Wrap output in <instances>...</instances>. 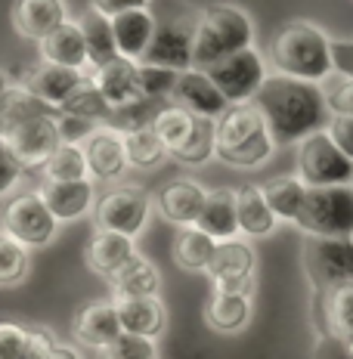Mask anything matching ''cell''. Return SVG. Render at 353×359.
<instances>
[{"instance_id":"cell-1","label":"cell","mask_w":353,"mask_h":359,"mask_svg":"<svg viewBox=\"0 0 353 359\" xmlns=\"http://www.w3.org/2000/svg\"><path fill=\"white\" fill-rule=\"evenodd\" d=\"M251 106L260 111L269 140L276 146H298L310 133L326 130L332 118L326 90L310 81L285 78V74H267Z\"/></svg>"},{"instance_id":"cell-2","label":"cell","mask_w":353,"mask_h":359,"mask_svg":"<svg viewBox=\"0 0 353 359\" xmlns=\"http://www.w3.org/2000/svg\"><path fill=\"white\" fill-rule=\"evenodd\" d=\"M267 62L273 74H285V78L310 81V84H322L332 78V41L313 22H288L273 34L267 50Z\"/></svg>"},{"instance_id":"cell-3","label":"cell","mask_w":353,"mask_h":359,"mask_svg":"<svg viewBox=\"0 0 353 359\" xmlns=\"http://www.w3.org/2000/svg\"><path fill=\"white\" fill-rule=\"evenodd\" d=\"M254 47V25L245 10L229 4H214L195 13L192 28V69L205 72L214 62L227 59L239 50Z\"/></svg>"},{"instance_id":"cell-4","label":"cell","mask_w":353,"mask_h":359,"mask_svg":"<svg viewBox=\"0 0 353 359\" xmlns=\"http://www.w3.org/2000/svg\"><path fill=\"white\" fill-rule=\"evenodd\" d=\"M295 226L304 236L322 238H353V189L350 186H326L307 189Z\"/></svg>"},{"instance_id":"cell-5","label":"cell","mask_w":353,"mask_h":359,"mask_svg":"<svg viewBox=\"0 0 353 359\" xmlns=\"http://www.w3.org/2000/svg\"><path fill=\"white\" fill-rule=\"evenodd\" d=\"M298 180L307 189H326V186H350L353 161L341 152L328 130H317L298 143Z\"/></svg>"},{"instance_id":"cell-6","label":"cell","mask_w":353,"mask_h":359,"mask_svg":"<svg viewBox=\"0 0 353 359\" xmlns=\"http://www.w3.org/2000/svg\"><path fill=\"white\" fill-rule=\"evenodd\" d=\"M59 220L44 205L41 192H16L6 198L0 211V236L25 245V248H41L56 236Z\"/></svg>"},{"instance_id":"cell-7","label":"cell","mask_w":353,"mask_h":359,"mask_svg":"<svg viewBox=\"0 0 353 359\" xmlns=\"http://www.w3.org/2000/svg\"><path fill=\"white\" fill-rule=\"evenodd\" d=\"M300 266L313 291H326L353 282V238L307 236L300 248Z\"/></svg>"},{"instance_id":"cell-8","label":"cell","mask_w":353,"mask_h":359,"mask_svg":"<svg viewBox=\"0 0 353 359\" xmlns=\"http://www.w3.org/2000/svg\"><path fill=\"white\" fill-rule=\"evenodd\" d=\"M152 214V198L142 186H118V189L106 192L93 205V220L96 229L106 233H118L127 238H137L149 223Z\"/></svg>"},{"instance_id":"cell-9","label":"cell","mask_w":353,"mask_h":359,"mask_svg":"<svg viewBox=\"0 0 353 359\" xmlns=\"http://www.w3.org/2000/svg\"><path fill=\"white\" fill-rule=\"evenodd\" d=\"M205 74L214 81V87L220 90V96L229 106H242V102L254 100V93L267 81V59L254 47H248L214 62L211 69H205Z\"/></svg>"},{"instance_id":"cell-10","label":"cell","mask_w":353,"mask_h":359,"mask_svg":"<svg viewBox=\"0 0 353 359\" xmlns=\"http://www.w3.org/2000/svg\"><path fill=\"white\" fill-rule=\"evenodd\" d=\"M192 28L195 16H161L155 19V34L152 43L146 47L140 65H152V69H168V72H189L192 69Z\"/></svg>"},{"instance_id":"cell-11","label":"cell","mask_w":353,"mask_h":359,"mask_svg":"<svg viewBox=\"0 0 353 359\" xmlns=\"http://www.w3.org/2000/svg\"><path fill=\"white\" fill-rule=\"evenodd\" d=\"M208 279L214 291H239L251 294L254 291V273H258V254L248 242H217V251L208 264Z\"/></svg>"},{"instance_id":"cell-12","label":"cell","mask_w":353,"mask_h":359,"mask_svg":"<svg viewBox=\"0 0 353 359\" xmlns=\"http://www.w3.org/2000/svg\"><path fill=\"white\" fill-rule=\"evenodd\" d=\"M90 81H93L96 93L102 96L109 111H115V115L140 106V102H149L140 90V62H131V59H124V56L93 69L90 72Z\"/></svg>"},{"instance_id":"cell-13","label":"cell","mask_w":353,"mask_h":359,"mask_svg":"<svg viewBox=\"0 0 353 359\" xmlns=\"http://www.w3.org/2000/svg\"><path fill=\"white\" fill-rule=\"evenodd\" d=\"M84 149L87 174L90 180L100 183H115L127 170V155H124V133L112 124H96L78 143Z\"/></svg>"},{"instance_id":"cell-14","label":"cell","mask_w":353,"mask_h":359,"mask_svg":"<svg viewBox=\"0 0 353 359\" xmlns=\"http://www.w3.org/2000/svg\"><path fill=\"white\" fill-rule=\"evenodd\" d=\"M6 146L19 158L22 168H44V161L62 146V137H59V127H56V111L32 118L28 124L16 127L6 137Z\"/></svg>"},{"instance_id":"cell-15","label":"cell","mask_w":353,"mask_h":359,"mask_svg":"<svg viewBox=\"0 0 353 359\" xmlns=\"http://www.w3.org/2000/svg\"><path fill=\"white\" fill-rule=\"evenodd\" d=\"M168 100H171V106L189 111L195 118H214V121L229 106V102L220 96V90L214 87V81L199 69L180 72L174 87H171V93H168Z\"/></svg>"},{"instance_id":"cell-16","label":"cell","mask_w":353,"mask_h":359,"mask_svg":"<svg viewBox=\"0 0 353 359\" xmlns=\"http://www.w3.org/2000/svg\"><path fill=\"white\" fill-rule=\"evenodd\" d=\"M87 74L90 72H74V69H62V65L41 62V65H34L25 78H22V87H25L34 100H41L44 106L59 111L65 106V100H69L81 84H84Z\"/></svg>"},{"instance_id":"cell-17","label":"cell","mask_w":353,"mask_h":359,"mask_svg":"<svg viewBox=\"0 0 353 359\" xmlns=\"http://www.w3.org/2000/svg\"><path fill=\"white\" fill-rule=\"evenodd\" d=\"M313 323L319 334L332 338H353V282L313 291Z\"/></svg>"},{"instance_id":"cell-18","label":"cell","mask_w":353,"mask_h":359,"mask_svg":"<svg viewBox=\"0 0 353 359\" xmlns=\"http://www.w3.org/2000/svg\"><path fill=\"white\" fill-rule=\"evenodd\" d=\"M205 198H208L205 186L195 183V180L180 177V180H171V183L161 186L155 205H159V214L168 223L186 229V226H195V223H199V214H201V208H205Z\"/></svg>"},{"instance_id":"cell-19","label":"cell","mask_w":353,"mask_h":359,"mask_svg":"<svg viewBox=\"0 0 353 359\" xmlns=\"http://www.w3.org/2000/svg\"><path fill=\"white\" fill-rule=\"evenodd\" d=\"M118 334H121V323H118L115 301L84 304L72 319V338L78 344H84V347L106 350Z\"/></svg>"},{"instance_id":"cell-20","label":"cell","mask_w":353,"mask_h":359,"mask_svg":"<svg viewBox=\"0 0 353 359\" xmlns=\"http://www.w3.org/2000/svg\"><path fill=\"white\" fill-rule=\"evenodd\" d=\"M10 19L19 37L41 43L62 22H69V10H65V0H13Z\"/></svg>"},{"instance_id":"cell-21","label":"cell","mask_w":353,"mask_h":359,"mask_svg":"<svg viewBox=\"0 0 353 359\" xmlns=\"http://www.w3.org/2000/svg\"><path fill=\"white\" fill-rule=\"evenodd\" d=\"M118 323H121L124 334H137V338H161L168 332V306L161 297H121L115 301Z\"/></svg>"},{"instance_id":"cell-22","label":"cell","mask_w":353,"mask_h":359,"mask_svg":"<svg viewBox=\"0 0 353 359\" xmlns=\"http://www.w3.org/2000/svg\"><path fill=\"white\" fill-rule=\"evenodd\" d=\"M41 198L59 223L78 220V217H84L87 211H93V205H96L93 180H72V183H47V180H44Z\"/></svg>"},{"instance_id":"cell-23","label":"cell","mask_w":353,"mask_h":359,"mask_svg":"<svg viewBox=\"0 0 353 359\" xmlns=\"http://www.w3.org/2000/svg\"><path fill=\"white\" fill-rule=\"evenodd\" d=\"M41 59L50 65H62V69H74V72H90L87 62V43L81 34L78 22H62L56 32H50L41 41Z\"/></svg>"},{"instance_id":"cell-24","label":"cell","mask_w":353,"mask_h":359,"mask_svg":"<svg viewBox=\"0 0 353 359\" xmlns=\"http://www.w3.org/2000/svg\"><path fill=\"white\" fill-rule=\"evenodd\" d=\"M137 245H133V238L127 236H118V233H106V229H96L93 238H90L87 245V266L93 269L96 276H102V279H112V276L118 273L121 266H127L133 257H137Z\"/></svg>"},{"instance_id":"cell-25","label":"cell","mask_w":353,"mask_h":359,"mask_svg":"<svg viewBox=\"0 0 353 359\" xmlns=\"http://www.w3.org/2000/svg\"><path fill=\"white\" fill-rule=\"evenodd\" d=\"M214 130H217V152H229V149H239L248 140L267 133V124L251 102H242V106H227V111L214 121Z\"/></svg>"},{"instance_id":"cell-26","label":"cell","mask_w":353,"mask_h":359,"mask_svg":"<svg viewBox=\"0 0 353 359\" xmlns=\"http://www.w3.org/2000/svg\"><path fill=\"white\" fill-rule=\"evenodd\" d=\"M109 22H112V37H115L118 56L131 59V62H140L146 47L152 43V34H155L152 10H131V13H121V16H115Z\"/></svg>"},{"instance_id":"cell-27","label":"cell","mask_w":353,"mask_h":359,"mask_svg":"<svg viewBox=\"0 0 353 359\" xmlns=\"http://www.w3.org/2000/svg\"><path fill=\"white\" fill-rule=\"evenodd\" d=\"M195 229H201L214 242H232L239 238V220H236V192L232 189H214L208 192L205 208L199 214Z\"/></svg>"},{"instance_id":"cell-28","label":"cell","mask_w":353,"mask_h":359,"mask_svg":"<svg viewBox=\"0 0 353 359\" xmlns=\"http://www.w3.org/2000/svg\"><path fill=\"white\" fill-rule=\"evenodd\" d=\"M205 323L220 334H236L251 323V294L239 291H214L205 304Z\"/></svg>"},{"instance_id":"cell-29","label":"cell","mask_w":353,"mask_h":359,"mask_svg":"<svg viewBox=\"0 0 353 359\" xmlns=\"http://www.w3.org/2000/svg\"><path fill=\"white\" fill-rule=\"evenodd\" d=\"M236 220H239V233L248 238H267L276 229V217L269 211L260 186H242L236 189Z\"/></svg>"},{"instance_id":"cell-30","label":"cell","mask_w":353,"mask_h":359,"mask_svg":"<svg viewBox=\"0 0 353 359\" xmlns=\"http://www.w3.org/2000/svg\"><path fill=\"white\" fill-rule=\"evenodd\" d=\"M109 285H112L115 301H121V297H155L161 288V273L155 269L152 260H146L142 254H137L131 264L121 266L115 276H112Z\"/></svg>"},{"instance_id":"cell-31","label":"cell","mask_w":353,"mask_h":359,"mask_svg":"<svg viewBox=\"0 0 353 359\" xmlns=\"http://www.w3.org/2000/svg\"><path fill=\"white\" fill-rule=\"evenodd\" d=\"M50 106H44L41 100H34L22 84H10L6 93L0 96V140H6L16 127L28 124L32 118H41V115H50Z\"/></svg>"},{"instance_id":"cell-32","label":"cell","mask_w":353,"mask_h":359,"mask_svg":"<svg viewBox=\"0 0 353 359\" xmlns=\"http://www.w3.org/2000/svg\"><path fill=\"white\" fill-rule=\"evenodd\" d=\"M78 25H81V34H84V43H87L90 72L112 62V59H118L115 37H112V22L106 16H100L96 10H87L84 16L78 19Z\"/></svg>"},{"instance_id":"cell-33","label":"cell","mask_w":353,"mask_h":359,"mask_svg":"<svg viewBox=\"0 0 353 359\" xmlns=\"http://www.w3.org/2000/svg\"><path fill=\"white\" fill-rule=\"evenodd\" d=\"M264 192L269 211H273L276 220H285V223H295L300 208H304V198H307V186L300 183L298 177H273L269 183L260 186Z\"/></svg>"},{"instance_id":"cell-34","label":"cell","mask_w":353,"mask_h":359,"mask_svg":"<svg viewBox=\"0 0 353 359\" xmlns=\"http://www.w3.org/2000/svg\"><path fill=\"white\" fill-rule=\"evenodd\" d=\"M217 251V242L208 238L201 229L195 226H186L180 229L177 238H174V248H171V257L180 269H189V273H205L208 264H211Z\"/></svg>"},{"instance_id":"cell-35","label":"cell","mask_w":353,"mask_h":359,"mask_svg":"<svg viewBox=\"0 0 353 359\" xmlns=\"http://www.w3.org/2000/svg\"><path fill=\"white\" fill-rule=\"evenodd\" d=\"M217 155V130H214V118H195L192 133L186 137V143L171 152V158L186 164V168H199L208 164Z\"/></svg>"},{"instance_id":"cell-36","label":"cell","mask_w":353,"mask_h":359,"mask_svg":"<svg viewBox=\"0 0 353 359\" xmlns=\"http://www.w3.org/2000/svg\"><path fill=\"white\" fill-rule=\"evenodd\" d=\"M124 133V155H127V164L133 168H155L168 158V149L161 146V140L155 137L152 124H140V127H131V130H121Z\"/></svg>"},{"instance_id":"cell-37","label":"cell","mask_w":353,"mask_h":359,"mask_svg":"<svg viewBox=\"0 0 353 359\" xmlns=\"http://www.w3.org/2000/svg\"><path fill=\"white\" fill-rule=\"evenodd\" d=\"M44 180L47 183H72V180H90L87 174V161H84V149L78 143H62L44 161Z\"/></svg>"},{"instance_id":"cell-38","label":"cell","mask_w":353,"mask_h":359,"mask_svg":"<svg viewBox=\"0 0 353 359\" xmlns=\"http://www.w3.org/2000/svg\"><path fill=\"white\" fill-rule=\"evenodd\" d=\"M192 121H195V115H189V111H183V109H177V106L168 102L164 109L155 111V118L149 124H152L155 137L161 140V146L168 149V155H171L186 143V137L192 133Z\"/></svg>"},{"instance_id":"cell-39","label":"cell","mask_w":353,"mask_h":359,"mask_svg":"<svg viewBox=\"0 0 353 359\" xmlns=\"http://www.w3.org/2000/svg\"><path fill=\"white\" fill-rule=\"evenodd\" d=\"M59 115H74V118H84V121H100V118H109L112 111L109 106L102 102V96L96 93L93 81H90V74L84 78V84H81L74 93L65 100V106L59 109Z\"/></svg>"},{"instance_id":"cell-40","label":"cell","mask_w":353,"mask_h":359,"mask_svg":"<svg viewBox=\"0 0 353 359\" xmlns=\"http://www.w3.org/2000/svg\"><path fill=\"white\" fill-rule=\"evenodd\" d=\"M273 152H276V143L269 140V133H260V137H254V140H248L245 146H239V149H229V152H217L214 158H220L223 164H232V168H260V164H267L269 158H273Z\"/></svg>"},{"instance_id":"cell-41","label":"cell","mask_w":353,"mask_h":359,"mask_svg":"<svg viewBox=\"0 0 353 359\" xmlns=\"http://www.w3.org/2000/svg\"><path fill=\"white\" fill-rule=\"evenodd\" d=\"M28 266H32V260H28L25 245L0 236V288L19 285V282L28 276Z\"/></svg>"},{"instance_id":"cell-42","label":"cell","mask_w":353,"mask_h":359,"mask_svg":"<svg viewBox=\"0 0 353 359\" xmlns=\"http://www.w3.org/2000/svg\"><path fill=\"white\" fill-rule=\"evenodd\" d=\"M102 359H159V347L149 338H137V334L121 332L102 350Z\"/></svg>"},{"instance_id":"cell-43","label":"cell","mask_w":353,"mask_h":359,"mask_svg":"<svg viewBox=\"0 0 353 359\" xmlns=\"http://www.w3.org/2000/svg\"><path fill=\"white\" fill-rule=\"evenodd\" d=\"M177 81V72H168V69H152V65H140V90L146 100H168L171 87Z\"/></svg>"},{"instance_id":"cell-44","label":"cell","mask_w":353,"mask_h":359,"mask_svg":"<svg viewBox=\"0 0 353 359\" xmlns=\"http://www.w3.org/2000/svg\"><path fill=\"white\" fill-rule=\"evenodd\" d=\"M53 347H56L53 332H47V328H37V325H34V328H28L19 359H53Z\"/></svg>"},{"instance_id":"cell-45","label":"cell","mask_w":353,"mask_h":359,"mask_svg":"<svg viewBox=\"0 0 353 359\" xmlns=\"http://www.w3.org/2000/svg\"><path fill=\"white\" fill-rule=\"evenodd\" d=\"M326 102L332 115H347L353 118V78H338L326 90Z\"/></svg>"},{"instance_id":"cell-46","label":"cell","mask_w":353,"mask_h":359,"mask_svg":"<svg viewBox=\"0 0 353 359\" xmlns=\"http://www.w3.org/2000/svg\"><path fill=\"white\" fill-rule=\"evenodd\" d=\"M28 328L10 319H0V359H19Z\"/></svg>"},{"instance_id":"cell-47","label":"cell","mask_w":353,"mask_h":359,"mask_svg":"<svg viewBox=\"0 0 353 359\" xmlns=\"http://www.w3.org/2000/svg\"><path fill=\"white\" fill-rule=\"evenodd\" d=\"M22 174H25V168H22L19 158L10 152L6 140H0V196H6L22 180Z\"/></svg>"},{"instance_id":"cell-48","label":"cell","mask_w":353,"mask_h":359,"mask_svg":"<svg viewBox=\"0 0 353 359\" xmlns=\"http://www.w3.org/2000/svg\"><path fill=\"white\" fill-rule=\"evenodd\" d=\"M313 359H353V338H332V334H319Z\"/></svg>"},{"instance_id":"cell-49","label":"cell","mask_w":353,"mask_h":359,"mask_svg":"<svg viewBox=\"0 0 353 359\" xmlns=\"http://www.w3.org/2000/svg\"><path fill=\"white\" fill-rule=\"evenodd\" d=\"M326 130H328V137H332V143L353 161V118H347V115H335V118H332V124H328Z\"/></svg>"},{"instance_id":"cell-50","label":"cell","mask_w":353,"mask_h":359,"mask_svg":"<svg viewBox=\"0 0 353 359\" xmlns=\"http://www.w3.org/2000/svg\"><path fill=\"white\" fill-rule=\"evenodd\" d=\"M56 127H59L62 143H81V140H84L96 124L84 121V118H74V115H59V111H56Z\"/></svg>"},{"instance_id":"cell-51","label":"cell","mask_w":353,"mask_h":359,"mask_svg":"<svg viewBox=\"0 0 353 359\" xmlns=\"http://www.w3.org/2000/svg\"><path fill=\"white\" fill-rule=\"evenodd\" d=\"M149 4H152V0H90V10H96L106 19H115L131 10H149Z\"/></svg>"},{"instance_id":"cell-52","label":"cell","mask_w":353,"mask_h":359,"mask_svg":"<svg viewBox=\"0 0 353 359\" xmlns=\"http://www.w3.org/2000/svg\"><path fill=\"white\" fill-rule=\"evenodd\" d=\"M332 65L341 78H353V41H332Z\"/></svg>"},{"instance_id":"cell-53","label":"cell","mask_w":353,"mask_h":359,"mask_svg":"<svg viewBox=\"0 0 353 359\" xmlns=\"http://www.w3.org/2000/svg\"><path fill=\"white\" fill-rule=\"evenodd\" d=\"M53 359H81V356L74 353L69 344H59V341H56V347H53Z\"/></svg>"},{"instance_id":"cell-54","label":"cell","mask_w":353,"mask_h":359,"mask_svg":"<svg viewBox=\"0 0 353 359\" xmlns=\"http://www.w3.org/2000/svg\"><path fill=\"white\" fill-rule=\"evenodd\" d=\"M6 87H10V78H6V74H4V72H0V96H4V93H6Z\"/></svg>"},{"instance_id":"cell-55","label":"cell","mask_w":353,"mask_h":359,"mask_svg":"<svg viewBox=\"0 0 353 359\" xmlns=\"http://www.w3.org/2000/svg\"><path fill=\"white\" fill-rule=\"evenodd\" d=\"M350 189H353V180H350Z\"/></svg>"}]
</instances>
